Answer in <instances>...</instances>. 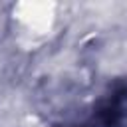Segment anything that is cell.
Wrapping results in <instances>:
<instances>
[]
</instances>
